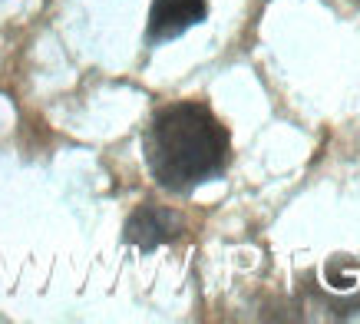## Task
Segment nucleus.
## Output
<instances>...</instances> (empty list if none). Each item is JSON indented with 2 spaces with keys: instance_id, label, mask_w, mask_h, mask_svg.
I'll return each mask as SVG.
<instances>
[{
  "instance_id": "nucleus-1",
  "label": "nucleus",
  "mask_w": 360,
  "mask_h": 324,
  "mask_svg": "<svg viewBox=\"0 0 360 324\" xmlns=\"http://www.w3.org/2000/svg\"><path fill=\"white\" fill-rule=\"evenodd\" d=\"M142 156L165 192L188 195L229 169L231 136L208 103L179 99L155 109L142 136Z\"/></svg>"
},
{
  "instance_id": "nucleus-2",
  "label": "nucleus",
  "mask_w": 360,
  "mask_h": 324,
  "mask_svg": "<svg viewBox=\"0 0 360 324\" xmlns=\"http://www.w3.org/2000/svg\"><path fill=\"white\" fill-rule=\"evenodd\" d=\"M186 232V218L169 206H155V202H142L136 206L126 228H122V242L139 251H155L159 245H169Z\"/></svg>"
},
{
  "instance_id": "nucleus-3",
  "label": "nucleus",
  "mask_w": 360,
  "mask_h": 324,
  "mask_svg": "<svg viewBox=\"0 0 360 324\" xmlns=\"http://www.w3.org/2000/svg\"><path fill=\"white\" fill-rule=\"evenodd\" d=\"M208 17V0H153L149 7V23H146V44L159 46L182 37L188 27Z\"/></svg>"
}]
</instances>
